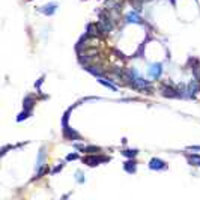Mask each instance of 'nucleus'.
Instances as JSON below:
<instances>
[{
    "label": "nucleus",
    "instance_id": "1",
    "mask_svg": "<svg viewBox=\"0 0 200 200\" xmlns=\"http://www.w3.org/2000/svg\"><path fill=\"white\" fill-rule=\"evenodd\" d=\"M83 161L89 165H96V164H99V163H102V161H107V158L106 156H87Z\"/></svg>",
    "mask_w": 200,
    "mask_h": 200
},
{
    "label": "nucleus",
    "instance_id": "2",
    "mask_svg": "<svg viewBox=\"0 0 200 200\" xmlns=\"http://www.w3.org/2000/svg\"><path fill=\"white\" fill-rule=\"evenodd\" d=\"M149 167L152 170H163V169H165V163L161 161V160H158V158H152L151 163H149Z\"/></svg>",
    "mask_w": 200,
    "mask_h": 200
},
{
    "label": "nucleus",
    "instance_id": "3",
    "mask_svg": "<svg viewBox=\"0 0 200 200\" xmlns=\"http://www.w3.org/2000/svg\"><path fill=\"white\" fill-rule=\"evenodd\" d=\"M161 71H163V68H161V63H156V65H152V66H151L149 74L152 75L153 78H158V77L161 75Z\"/></svg>",
    "mask_w": 200,
    "mask_h": 200
},
{
    "label": "nucleus",
    "instance_id": "4",
    "mask_svg": "<svg viewBox=\"0 0 200 200\" xmlns=\"http://www.w3.org/2000/svg\"><path fill=\"white\" fill-rule=\"evenodd\" d=\"M56 3H50V5H45V6H42L41 8V12H44L45 15H51V14H54L56 11Z\"/></svg>",
    "mask_w": 200,
    "mask_h": 200
},
{
    "label": "nucleus",
    "instance_id": "5",
    "mask_svg": "<svg viewBox=\"0 0 200 200\" xmlns=\"http://www.w3.org/2000/svg\"><path fill=\"white\" fill-rule=\"evenodd\" d=\"M127 21L128 23H140V17H139L137 12H130L127 15Z\"/></svg>",
    "mask_w": 200,
    "mask_h": 200
},
{
    "label": "nucleus",
    "instance_id": "6",
    "mask_svg": "<svg viewBox=\"0 0 200 200\" xmlns=\"http://www.w3.org/2000/svg\"><path fill=\"white\" fill-rule=\"evenodd\" d=\"M98 81L102 83V84H104V86H107V87H110L111 90H116V86H115L111 81H108V80H106V78H102V77H98Z\"/></svg>",
    "mask_w": 200,
    "mask_h": 200
},
{
    "label": "nucleus",
    "instance_id": "7",
    "mask_svg": "<svg viewBox=\"0 0 200 200\" xmlns=\"http://www.w3.org/2000/svg\"><path fill=\"white\" fill-rule=\"evenodd\" d=\"M125 170H127L128 173H134V172H135V163H134V161H128V163L125 164Z\"/></svg>",
    "mask_w": 200,
    "mask_h": 200
},
{
    "label": "nucleus",
    "instance_id": "8",
    "mask_svg": "<svg viewBox=\"0 0 200 200\" xmlns=\"http://www.w3.org/2000/svg\"><path fill=\"white\" fill-rule=\"evenodd\" d=\"M123 155H127V156H135L137 151H123Z\"/></svg>",
    "mask_w": 200,
    "mask_h": 200
},
{
    "label": "nucleus",
    "instance_id": "9",
    "mask_svg": "<svg viewBox=\"0 0 200 200\" xmlns=\"http://www.w3.org/2000/svg\"><path fill=\"white\" fill-rule=\"evenodd\" d=\"M77 158H78L77 153H71V155H68V160H77Z\"/></svg>",
    "mask_w": 200,
    "mask_h": 200
},
{
    "label": "nucleus",
    "instance_id": "10",
    "mask_svg": "<svg viewBox=\"0 0 200 200\" xmlns=\"http://www.w3.org/2000/svg\"><path fill=\"white\" fill-rule=\"evenodd\" d=\"M77 181H78V182H83V177H81V173H80V172H77Z\"/></svg>",
    "mask_w": 200,
    "mask_h": 200
},
{
    "label": "nucleus",
    "instance_id": "11",
    "mask_svg": "<svg viewBox=\"0 0 200 200\" xmlns=\"http://www.w3.org/2000/svg\"><path fill=\"white\" fill-rule=\"evenodd\" d=\"M23 118H24V119L27 118V111H26V113H23V115H21L20 118H18V120H23Z\"/></svg>",
    "mask_w": 200,
    "mask_h": 200
},
{
    "label": "nucleus",
    "instance_id": "12",
    "mask_svg": "<svg viewBox=\"0 0 200 200\" xmlns=\"http://www.w3.org/2000/svg\"><path fill=\"white\" fill-rule=\"evenodd\" d=\"M190 149H193V151H200V146H191Z\"/></svg>",
    "mask_w": 200,
    "mask_h": 200
},
{
    "label": "nucleus",
    "instance_id": "13",
    "mask_svg": "<svg viewBox=\"0 0 200 200\" xmlns=\"http://www.w3.org/2000/svg\"><path fill=\"white\" fill-rule=\"evenodd\" d=\"M196 164H197V165H200V160H199V161H197V163H196Z\"/></svg>",
    "mask_w": 200,
    "mask_h": 200
}]
</instances>
